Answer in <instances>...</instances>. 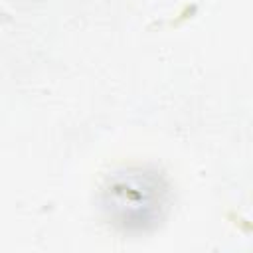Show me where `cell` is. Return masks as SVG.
<instances>
[{
	"instance_id": "obj_1",
	"label": "cell",
	"mask_w": 253,
	"mask_h": 253,
	"mask_svg": "<svg viewBox=\"0 0 253 253\" xmlns=\"http://www.w3.org/2000/svg\"><path fill=\"white\" fill-rule=\"evenodd\" d=\"M101 202L105 215L119 229L146 231L168 208V186L156 170L125 168L107 178Z\"/></svg>"
}]
</instances>
